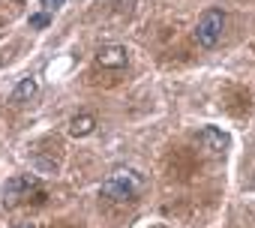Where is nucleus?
I'll return each instance as SVG.
<instances>
[{
  "label": "nucleus",
  "instance_id": "1",
  "mask_svg": "<svg viewBox=\"0 0 255 228\" xmlns=\"http://www.w3.org/2000/svg\"><path fill=\"white\" fill-rule=\"evenodd\" d=\"M141 186H144V180H141L138 171H132V168H114L108 174V180L102 183V195L114 198V201H132L141 192Z\"/></svg>",
  "mask_w": 255,
  "mask_h": 228
},
{
  "label": "nucleus",
  "instance_id": "2",
  "mask_svg": "<svg viewBox=\"0 0 255 228\" xmlns=\"http://www.w3.org/2000/svg\"><path fill=\"white\" fill-rule=\"evenodd\" d=\"M222 27H225V15L222 9H207L201 18H198V27H195V39L201 48H213L222 36Z\"/></svg>",
  "mask_w": 255,
  "mask_h": 228
},
{
  "label": "nucleus",
  "instance_id": "3",
  "mask_svg": "<svg viewBox=\"0 0 255 228\" xmlns=\"http://www.w3.org/2000/svg\"><path fill=\"white\" fill-rule=\"evenodd\" d=\"M63 3H66V0H39L36 12H30V18H27L30 30H45V27L54 21V15L60 12V6H63Z\"/></svg>",
  "mask_w": 255,
  "mask_h": 228
},
{
  "label": "nucleus",
  "instance_id": "4",
  "mask_svg": "<svg viewBox=\"0 0 255 228\" xmlns=\"http://www.w3.org/2000/svg\"><path fill=\"white\" fill-rule=\"evenodd\" d=\"M96 63L102 69H123L126 63H129V51H126L123 45H102L96 51Z\"/></svg>",
  "mask_w": 255,
  "mask_h": 228
},
{
  "label": "nucleus",
  "instance_id": "5",
  "mask_svg": "<svg viewBox=\"0 0 255 228\" xmlns=\"http://www.w3.org/2000/svg\"><path fill=\"white\" fill-rule=\"evenodd\" d=\"M36 186H39V177H33V174H15V177H9V180H6L3 195H6V201H15V198L27 195V192H30V189H36Z\"/></svg>",
  "mask_w": 255,
  "mask_h": 228
},
{
  "label": "nucleus",
  "instance_id": "6",
  "mask_svg": "<svg viewBox=\"0 0 255 228\" xmlns=\"http://www.w3.org/2000/svg\"><path fill=\"white\" fill-rule=\"evenodd\" d=\"M198 141H201L207 150H225V147H228V135L219 132V129H213V126H204V129L198 132Z\"/></svg>",
  "mask_w": 255,
  "mask_h": 228
},
{
  "label": "nucleus",
  "instance_id": "7",
  "mask_svg": "<svg viewBox=\"0 0 255 228\" xmlns=\"http://www.w3.org/2000/svg\"><path fill=\"white\" fill-rule=\"evenodd\" d=\"M36 93H39V81H36L33 75H27V78H21V81H18V87L12 90V96H9V99H12V102H27V99H33Z\"/></svg>",
  "mask_w": 255,
  "mask_h": 228
},
{
  "label": "nucleus",
  "instance_id": "8",
  "mask_svg": "<svg viewBox=\"0 0 255 228\" xmlns=\"http://www.w3.org/2000/svg\"><path fill=\"white\" fill-rule=\"evenodd\" d=\"M93 129H96V117H93V114H78V117L69 120V132H72L75 138H84V135H90Z\"/></svg>",
  "mask_w": 255,
  "mask_h": 228
},
{
  "label": "nucleus",
  "instance_id": "9",
  "mask_svg": "<svg viewBox=\"0 0 255 228\" xmlns=\"http://www.w3.org/2000/svg\"><path fill=\"white\" fill-rule=\"evenodd\" d=\"M15 228H33V225H30V222H18Z\"/></svg>",
  "mask_w": 255,
  "mask_h": 228
}]
</instances>
